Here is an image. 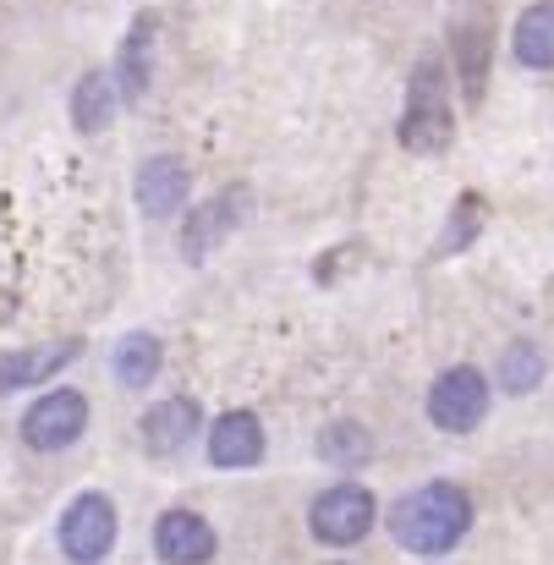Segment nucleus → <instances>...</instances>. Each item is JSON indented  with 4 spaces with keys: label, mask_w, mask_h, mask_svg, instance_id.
<instances>
[{
    "label": "nucleus",
    "mask_w": 554,
    "mask_h": 565,
    "mask_svg": "<svg viewBox=\"0 0 554 565\" xmlns=\"http://www.w3.org/2000/svg\"><path fill=\"white\" fill-rule=\"evenodd\" d=\"M390 527L412 555H445L472 527V500L456 483H423L390 511Z\"/></svg>",
    "instance_id": "1"
},
{
    "label": "nucleus",
    "mask_w": 554,
    "mask_h": 565,
    "mask_svg": "<svg viewBox=\"0 0 554 565\" xmlns=\"http://www.w3.org/2000/svg\"><path fill=\"white\" fill-rule=\"evenodd\" d=\"M401 143L417 149V154H434L450 143V99H445V66L439 61H423L417 77H412V99H406V116H401Z\"/></svg>",
    "instance_id": "2"
},
{
    "label": "nucleus",
    "mask_w": 554,
    "mask_h": 565,
    "mask_svg": "<svg viewBox=\"0 0 554 565\" xmlns=\"http://www.w3.org/2000/svg\"><path fill=\"white\" fill-rule=\"evenodd\" d=\"M483 412H489V384H483L478 369H450V374L434 379V390H428V417H434V428L467 434V428L483 423Z\"/></svg>",
    "instance_id": "3"
},
{
    "label": "nucleus",
    "mask_w": 554,
    "mask_h": 565,
    "mask_svg": "<svg viewBox=\"0 0 554 565\" xmlns=\"http://www.w3.org/2000/svg\"><path fill=\"white\" fill-rule=\"evenodd\" d=\"M83 428H88V401L77 390H50L22 417V439L33 450H66L72 439H83Z\"/></svg>",
    "instance_id": "4"
},
{
    "label": "nucleus",
    "mask_w": 554,
    "mask_h": 565,
    "mask_svg": "<svg viewBox=\"0 0 554 565\" xmlns=\"http://www.w3.org/2000/svg\"><path fill=\"white\" fill-rule=\"evenodd\" d=\"M116 544V505L105 494H77L61 516V550L72 561H105Z\"/></svg>",
    "instance_id": "5"
},
{
    "label": "nucleus",
    "mask_w": 554,
    "mask_h": 565,
    "mask_svg": "<svg viewBox=\"0 0 554 565\" xmlns=\"http://www.w3.org/2000/svg\"><path fill=\"white\" fill-rule=\"evenodd\" d=\"M308 522H313V533H319L324 544H358L373 527V494L358 489V483H335V489H324V494L313 500Z\"/></svg>",
    "instance_id": "6"
},
{
    "label": "nucleus",
    "mask_w": 554,
    "mask_h": 565,
    "mask_svg": "<svg viewBox=\"0 0 554 565\" xmlns=\"http://www.w3.org/2000/svg\"><path fill=\"white\" fill-rule=\"evenodd\" d=\"M155 550L160 561H177V565H192V561H209L214 555V527L192 511H166L160 527H155Z\"/></svg>",
    "instance_id": "7"
},
{
    "label": "nucleus",
    "mask_w": 554,
    "mask_h": 565,
    "mask_svg": "<svg viewBox=\"0 0 554 565\" xmlns=\"http://www.w3.org/2000/svg\"><path fill=\"white\" fill-rule=\"evenodd\" d=\"M187 198V166L171 154H155L143 171H138V209L149 220H171Z\"/></svg>",
    "instance_id": "8"
},
{
    "label": "nucleus",
    "mask_w": 554,
    "mask_h": 565,
    "mask_svg": "<svg viewBox=\"0 0 554 565\" xmlns=\"http://www.w3.org/2000/svg\"><path fill=\"white\" fill-rule=\"evenodd\" d=\"M264 456V428L253 412H225L209 434V461L214 467H253Z\"/></svg>",
    "instance_id": "9"
},
{
    "label": "nucleus",
    "mask_w": 554,
    "mask_h": 565,
    "mask_svg": "<svg viewBox=\"0 0 554 565\" xmlns=\"http://www.w3.org/2000/svg\"><path fill=\"white\" fill-rule=\"evenodd\" d=\"M77 358V341H55V347H28V352H0V390H22V384H44L55 369H66Z\"/></svg>",
    "instance_id": "10"
},
{
    "label": "nucleus",
    "mask_w": 554,
    "mask_h": 565,
    "mask_svg": "<svg viewBox=\"0 0 554 565\" xmlns=\"http://www.w3.org/2000/svg\"><path fill=\"white\" fill-rule=\"evenodd\" d=\"M192 434H198V406H192V401H160V406H149V417H143V445H149L155 456H177Z\"/></svg>",
    "instance_id": "11"
},
{
    "label": "nucleus",
    "mask_w": 554,
    "mask_h": 565,
    "mask_svg": "<svg viewBox=\"0 0 554 565\" xmlns=\"http://www.w3.org/2000/svg\"><path fill=\"white\" fill-rule=\"evenodd\" d=\"M516 61L522 66H533V72H550L554 66V6H533V11H522V22H516Z\"/></svg>",
    "instance_id": "12"
},
{
    "label": "nucleus",
    "mask_w": 554,
    "mask_h": 565,
    "mask_svg": "<svg viewBox=\"0 0 554 565\" xmlns=\"http://www.w3.org/2000/svg\"><path fill=\"white\" fill-rule=\"evenodd\" d=\"M110 116H116V88L105 72H88L72 94V121H77V132H105Z\"/></svg>",
    "instance_id": "13"
},
{
    "label": "nucleus",
    "mask_w": 554,
    "mask_h": 565,
    "mask_svg": "<svg viewBox=\"0 0 554 565\" xmlns=\"http://www.w3.org/2000/svg\"><path fill=\"white\" fill-rule=\"evenodd\" d=\"M160 374V341L155 335H127L121 347H116V379L127 384V390H149Z\"/></svg>",
    "instance_id": "14"
},
{
    "label": "nucleus",
    "mask_w": 554,
    "mask_h": 565,
    "mask_svg": "<svg viewBox=\"0 0 554 565\" xmlns=\"http://www.w3.org/2000/svg\"><path fill=\"white\" fill-rule=\"evenodd\" d=\"M231 225H236V220H231V203H225V198L203 203V209H198V220L182 231V253H187V258H203V253H209V247H214V242H220Z\"/></svg>",
    "instance_id": "15"
},
{
    "label": "nucleus",
    "mask_w": 554,
    "mask_h": 565,
    "mask_svg": "<svg viewBox=\"0 0 554 565\" xmlns=\"http://www.w3.org/2000/svg\"><path fill=\"white\" fill-rule=\"evenodd\" d=\"M319 456H324L330 467H358V461H369L373 456L369 428H358V423H330L324 439H319Z\"/></svg>",
    "instance_id": "16"
},
{
    "label": "nucleus",
    "mask_w": 554,
    "mask_h": 565,
    "mask_svg": "<svg viewBox=\"0 0 554 565\" xmlns=\"http://www.w3.org/2000/svg\"><path fill=\"white\" fill-rule=\"evenodd\" d=\"M149 39H155V17H143V22H132V33H127V55H121V94L127 99H138L143 88H149Z\"/></svg>",
    "instance_id": "17"
},
{
    "label": "nucleus",
    "mask_w": 554,
    "mask_h": 565,
    "mask_svg": "<svg viewBox=\"0 0 554 565\" xmlns=\"http://www.w3.org/2000/svg\"><path fill=\"white\" fill-rule=\"evenodd\" d=\"M539 379H544V358H539L533 347H511V352H505V363H500V384H505L511 395H528Z\"/></svg>",
    "instance_id": "18"
},
{
    "label": "nucleus",
    "mask_w": 554,
    "mask_h": 565,
    "mask_svg": "<svg viewBox=\"0 0 554 565\" xmlns=\"http://www.w3.org/2000/svg\"><path fill=\"white\" fill-rule=\"evenodd\" d=\"M461 61H467V94H478V83H483V33L478 28L461 33Z\"/></svg>",
    "instance_id": "19"
},
{
    "label": "nucleus",
    "mask_w": 554,
    "mask_h": 565,
    "mask_svg": "<svg viewBox=\"0 0 554 565\" xmlns=\"http://www.w3.org/2000/svg\"><path fill=\"white\" fill-rule=\"evenodd\" d=\"M478 209H483L478 198H461V209H456V231H450V236L439 242L445 253H456V247H467V236L478 231Z\"/></svg>",
    "instance_id": "20"
}]
</instances>
